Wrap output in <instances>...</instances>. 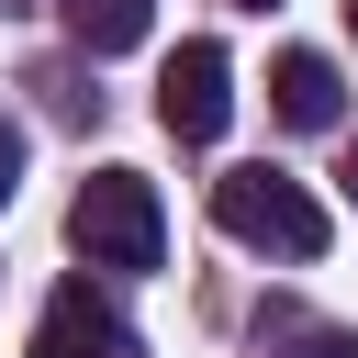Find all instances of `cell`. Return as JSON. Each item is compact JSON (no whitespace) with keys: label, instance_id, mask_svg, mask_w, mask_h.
<instances>
[{"label":"cell","instance_id":"obj_7","mask_svg":"<svg viewBox=\"0 0 358 358\" xmlns=\"http://www.w3.org/2000/svg\"><path fill=\"white\" fill-rule=\"evenodd\" d=\"M268 358H358V336H347V324H302V336H280Z\"/></svg>","mask_w":358,"mask_h":358},{"label":"cell","instance_id":"obj_8","mask_svg":"<svg viewBox=\"0 0 358 358\" xmlns=\"http://www.w3.org/2000/svg\"><path fill=\"white\" fill-rule=\"evenodd\" d=\"M11 179H22V134L0 123V201H11Z\"/></svg>","mask_w":358,"mask_h":358},{"label":"cell","instance_id":"obj_10","mask_svg":"<svg viewBox=\"0 0 358 358\" xmlns=\"http://www.w3.org/2000/svg\"><path fill=\"white\" fill-rule=\"evenodd\" d=\"M347 22H358V0H347Z\"/></svg>","mask_w":358,"mask_h":358},{"label":"cell","instance_id":"obj_3","mask_svg":"<svg viewBox=\"0 0 358 358\" xmlns=\"http://www.w3.org/2000/svg\"><path fill=\"white\" fill-rule=\"evenodd\" d=\"M157 112H168V134H179V145H213V134L235 123V67H224V45H213V34H190V45L168 56Z\"/></svg>","mask_w":358,"mask_h":358},{"label":"cell","instance_id":"obj_6","mask_svg":"<svg viewBox=\"0 0 358 358\" xmlns=\"http://www.w3.org/2000/svg\"><path fill=\"white\" fill-rule=\"evenodd\" d=\"M67 11V34L90 45V56H123V45H145V0H56Z\"/></svg>","mask_w":358,"mask_h":358},{"label":"cell","instance_id":"obj_9","mask_svg":"<svg viewBox=\"0 0 358 358\" xmlns=\"http://www.w3.org/2000/svg\"><path fill=\"white\" fill-rule=\"evenodd\" d=\"M347 201H358V157H347Z\"/></svg>","mask_w":358,"mask_h":358},{"label":"cell","instance_id":"obj_11","mask_svg":"<svg viewBox=\"0 0 358 358\" xmlns=\"http://www.w3.org/2000/svg\"><path fill=\"white\" fill-rule=\"evenodd\" d=\"M246 11H268V0H246Z\"/></svg>","mask_w":358,"mask_h":358},{"label":"cell","instance_id":"obj_2","mask_svg":"<svg viewBox=\"0 0 358 358\" xmlns=\"http://www.w3.org/2000/svg\"><path fill=\"white\" fill-rule=\"evenodd\" d=\"M213 224L235 235V246H257V257H324V201L291 179V168H224L213 179Z\"/></svg>","mask_w":358,"mask_h":358},{"label":"cell","instance_id":"obj_1","mask_svg":"<svg viewBox=\"0 0 358 358\" xmlns=\"http://www.w3.org/2000/svg\"><path fill=\"white\" fill-rule=\"evenodd\" d=\"M67 246L90 257V268H157L168 257V213H157V179L145 168H90L78 179V201H67Z\"/></svg>","mask_w":358,"mask_h":358},{"label":"cell","instance_id":"obj_5","mask_svg":"<svg viewBox=\"0 0 358 358\" xmlns=\"http://www.w3.org/2000/svg\"><path fill=\"white\" fill-rule=\"evenodd\" d=\"M268 112L302 123V134H324V123L347 112V90H336V67H324L313 45H291V56H268Z\"/></svg>","mask_w":358,"mask_h":358},{"label":"cell","instance_id":"obj_4","mask_svg":"<svg viewBox=\"0 0 358 358\" xmlns=\"http://www.w3.org/2000/svg\"><path fill=\"white\" fill-rule=\"evenodd\" d=\"M22 358H123V313L101 280H56V302L34 313V347Z\"/></svg>","mask_w":358,"mask_h":358}]
</instances>
